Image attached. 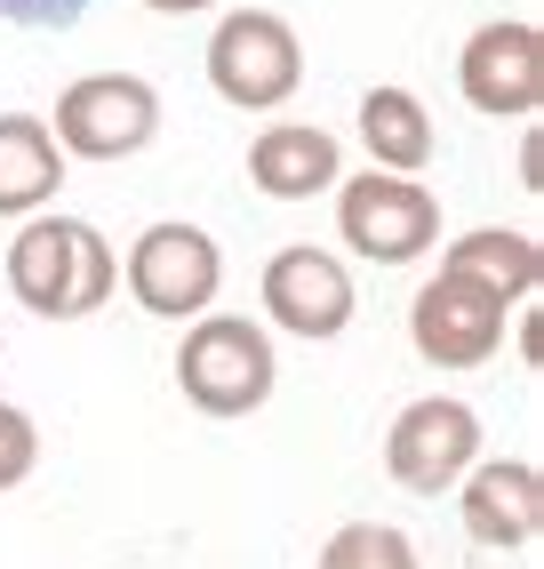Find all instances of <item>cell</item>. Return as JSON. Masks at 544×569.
<instances>
[{
    "mask_svg": "<svg viewBox=\"0 0 544 569\" xmlns=\"http://www.w3.org/2000/svg\"><path fill=\"white\" fill-rule=\"evenodd\" d=\"M544 521V481L528 458H496V466H473L464 473V529L473 546H496V553H521Z\"/></svg>",
    "mask_w": 544,
    "mask_h": 569,
    "instance_id": "cell-11",
    "label": "cell"
},
{
    "mask_svg": "<svg viewBox=\"0 0 544 569\" xmlns=\"http://www.w3.org/2000/svg\"><path fill=\"white\" fill-rule=\"evenodd\" d=\"M336 177H344V153H336L329 129L281 121V129H264L249 144V184H256L264 201H313V193H329Z\"/></svg>",
    "mask_w": 544,
    "mask_h": 569,
    "instance_id": "cell-12",
    "label": "cell"
},
{
    "mask_svg": "<svg viewBox=\"0 0 544 569\" xmlns=\"http://www.w3.org/2000/svg\"><path fill=\"white\" fill-rule=\"evenodd\" d=\"M456 89L473 97V112L536 121V104H544V32L536 24H481L456 57Z\"/></svg>",
    "mask_w": 544,
    "mask_h": 569,
    "instance_id": "cell-8",
    "label": "cell"
},
{
    "mask_svg": "<svg viewBox=\"0 0 544 569\" xmlns=\"http://www.w3.org/2000/svg\"><path fill=\"white\" fill-rule=\"evenodd\" d=\"M361 144L376 153L384 177H416L433 161V112H424L409 89H369L361 97Z\"/></svg>",
    "mask_w": 544,
    "mask_h": 569,
    "instance_id": "cell-15",
    "label": "cell"
},
{
    "mask_svg": "<svg viewBox=\"0 0 544 569\" xmlns=\"http://www.w3.org/2000/svg\"><path fill=\"white\" fill-rule=\"evenodd\" d=\"M409 337H416V353H424V361H441V369H481V361L504 346V306H496L488 289L441 273V281H424V289H416Z\"/></svg>",
    "mask_w": 544,
    "mask_h": 569,
    "instance_id": "cell-9",
    "label": "cell"
},
{
    "mask_svg": "<svg viewBox=\"0 0 544 569\" xmlns=\"http://www.w3.org/2000/svg\"><path fill=\"white\" fill-rule=\"evenodd\" d=\"M9 281L41 321H89L121 289V257L81 217H32L9 241Z\"/></svg>",
    "mask_w": 544,
    "mask_h": 569,
    "instance_id": "cell-1",
    "label": "cell"
},
{
    "mask_svg": "<svg viewBox=\"0 0 544 569\" xmlns=\"http://www.w3.org/2000/svg\"><path fill=\"white\" fill-rule=\"evenodd\" d=\"M121 273H129V297L152 321H201L216 306V289H224V257H216V241L201 224L169 217V224H144L137 233Z\"/></svg>",
    "mask_w": 544,
    "mask_h": 569,
    "instance_id": "cell-4",
    "label": "cell"
},
{
    "mask_svg": "<svg viewBox=\"0 0 544 569\" xmlns=\"http://www.w3.org/2000/svg\"><path fill=\"white\" fill-rule=\"evenodd\" d=\"M32 458H41V433H32V417L0 401V489H17L32 473Z\"/></svg>",
    "mask_w": 544,
    "mask_h": 569,
    "instance_id": "cell-17",
    "label": "cell"
},
{
    "mask_svg": "<svg viewBox=\"0 0 544 569\" xmlns=\"http://www.w3.org/2000/svg\"><path fill=\"white\" fill-rule=\"evenodd\" d=\"M264 313L289 337H344L353 329V273L329 249H281L264 264Z\"/></svg>",
    "mask_w": 544,
    "mask_h": 569,
    "instance_id": "cell-10",
    "label": "cell"
},
{
    "mask_svg": "<svg viewBox=\"0 0 544 569\" xmlns=\"http://www.w3.org/2000/svg\"><path fill=\"white\" fill-rule=\"evenodd\" d=\"M144 9H161V17H201V9H216V0H144Z\"/></svg>",
    "mask_w": 544,
    "mask_h": 569,
    "instance_id": "cell-21",
    "label": "cell"
},
{
    "mask_svg": "<svg viewBox=\"0 0 544 569\" xmlns=\"http://www.w3.org/2000/svg\"><path fill=\"white\" fill-rule=\"evenodd\" d=\"M481 458V417L433 393V401H409L393 417V433H384V473H393L409 498H441L449 481H464Z\"/></svg>",
    "mask_w": 544,
    "mask_h": 569,
    "instance_id": "cell-7",
    "label": "cell"
},
{
    "mask_svg": "<svg viewBox=\"0 0 544 569\" xmlns=\"http://www.w3.org/2000/svg\"><path fill=\"white\" fill-rule=\"evenodd\" d=\"M272 377H281L272 337L249 313H201L184 329V346H177V386H184L192 409H209V417L264 409L272 401Z\"/></svg>",
    "mask_w": 544,
    "mask_h": 569,
    "instance_id": "cell-2",
    "label": "cell"
},
{
    "mask_svg": "<svg viewBox=\"0 0 544 569\" xmlns=\"http://www.w3.org/2000/svg\"><path fill=\"white\" fill-rule=\"evenodd\" d=\"M313 569H416V546L401 538L393 521H344L336 538L321 546Z\"/></svg>",
    "mask_w": 544,
    "mask_h": 569,
    "instance_id": "cell-16",
    "label": "cell"
},
{
    "mask_svg": "<svg viewBox=\"0 0 544 569\" xmlns=\"http://www.w3.org/2000/svg\"><path fill=\"white\" fill-rule=\"evenodd\" d=\"M441 273L488 289L496 306H528L536 281H544V257H536V241H528V233L481 224V233H456V241H449V264H441Z\"/></svg>",
    "mask_w": 544,
    "mask_h": 569,
    "instance_id": "cell-13",
    "label": "cell"
},
{
    "mask_svg": "<svg viewBox=\"0 0 544 569\" xmlns=\"http://www.w3.org/2000/svg\"><path fill=\"white\" fill-rule=\"evenodd\" d=\"M97 9V0H0V24H32V32H64L72 17H89Z\"/></svg>",
    "mask_w": 544,
    "mask_h": 569,
    "instance_id": "cell-18",
    "label": "cell"
},
{
    "mask_svg": "<svg viewBox=\"0 0 544 569\" xmlns=\"http://www.w3.org/2000/svg\"><path fill=\"white\" fill-rule=\"evenodd\" d=\"M304 81V49H296V32L289 17H272V9H232L216 32H209V89L224 104H241V112H272V104H289Z\"/></svg>",
    "mask_w": 544,
    "mask_h": 569,
    "instance_id": "cell-3",
    "label": "cell"
},
{
    "mask_svg": "<svg viewBox=\"0 0 544 569\" xmlns=\"http://www.w3.org/2000/svg\"><path fill=\"white\" fill-rule=\"evenodd\" d=\"M152 129H161V97H152V81H137V72H89V81H72L57 97V153H81V161H129L152 144Z\"/></svg>",
    "mask_w": 544,
    "mask_h": 569,
    "instance_id": "cell-6",
    "label": "cell"
},
{
    "mask_svg": "<svg viewBox=\"0 0 544 569\" xmlns=\"http://www.w3.org/2000/svg\"><path fill=\"white\" fill-rule=\"evenodd\" d=\"M521 361H528V369L544 361V313H521Z\"/></svg>",
    "mask_w": 544,
    "mask_h": 569,
    "instance_id": "cell-19",
    "label": "cell"
},
{
    "mask_svg": "<svg viewBox=\"0 0 544 569\" xmlns=\"http://www.w3.org/2000/svg\"><path fill=\"white\" fill-rule=\"evenodd\" d=\"M536 177H544V137L528 129V137H521V184H536Z\"/></svg>",
    "mask_w": 544,
    "mask_h": 569,
    "instance_id": "cell-20",
    "label": "cell"
},
{
    "mask_svg": "<svg viewBox=\"0 0 544 569\" xmlns=\"http://www.w3.org/2000/svg\"><path fill=\"white\" fill-rule=\"evenodd\" d=\"M336 233L353 257H376V264H409L441 241V201L424 193L416 177H336Z\"/></svg>",
    "mask_w": 544,
    "mask_h": 569,
    "instance_id": "cell-5",
    "label": "cell"
},
{
    "mask_svg": "<svg viewBox=\"0 0 544 569\" xmlns=\"http://www.w3.org/2000/svg\"><path fill=\"white\" fill-rule=\"evenodd\" d=\"M64 184V153L49 121L32 112H0V217H24V209H49Z\"/></svg>",
    "mask_w": 544,
    "mask_h": 569,
    "instance_id": "cell-14",
    "label": "cell"
}]
</instances>
